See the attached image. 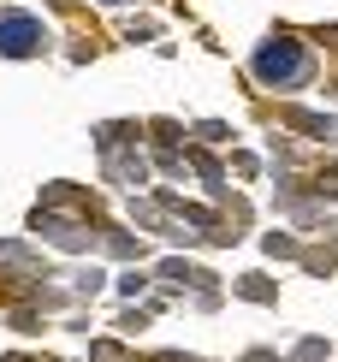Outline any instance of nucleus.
<instances>
[{
	"label": "nucleus",
	"mask_w": 338,
	"mask_h": 362,
	"mask_svg": "<svg viewBox=\"0 0 338 362\" xmlns=\"http://www.w3.org/2000/svg\"><path fill=\"white\" fill-rule=\"evenodd\" d=\"M255 71L267 83H303V71H309V59H303L297 42H267V48L255 54Z\"/></svg>",
	"instance_id": "f257e3e1"
},
{
	"label": "nucleus",
	"mask_w": 338,
	"mask_h": 362,
	"mask_svg": "<svg viewBox=\"0 0 338 362\" xmlns=\"http://www.w3.org/2000/svg\"><path fill=\"white\" fill-rule=\"evenodd\" d=\"M42 42H48V30L30 18V12H0V54L24 59V54H36Z\"/></svg>",
	"instance_id": "f03ea898"
}]
</instances>
